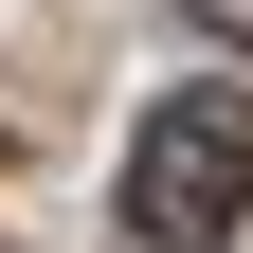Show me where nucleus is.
<instances>
[{
    "label": "nucleus",
    "mask_w": 253,
    "mask_h": 253,
    "mask_svg": "<svg viewBox=\"0 0 253 253\" xmlns=\"http://www.w3.org/2000/svg\"><path fill=\"white\" fill-rule=\"evenodd\" d=\"M126 217L163 253H217L253 217V90H163V109L126 126Z\"/></svg>",
    "instance_id": "obj_1"
}]
</instances>
